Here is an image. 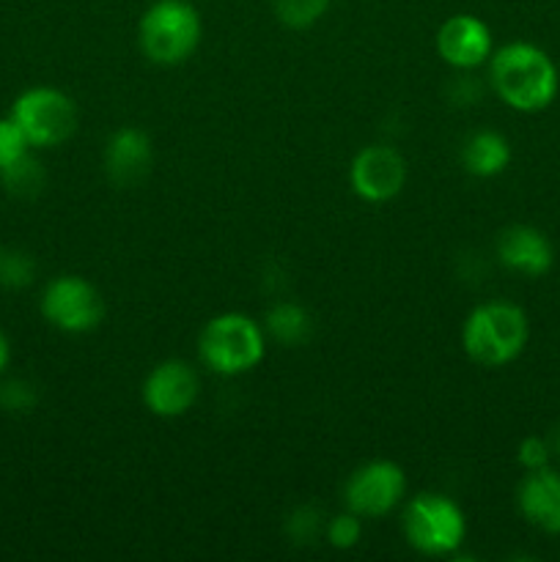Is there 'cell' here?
Wrapping results in <instances>:
<instances>
[{
	"instance_id": "6da1fadb",
	"label": "cell",
	"mask_w": 560,
	"mask_h": 562,
	"mask_svg": "<svg viewBox=\"0 0 560 562\" xmlns=\"http://www.w3.org/2000/svg\"><path fill=\"white\" fill-rule=\"evenodd\" d=\"M489 82H492L494 93L519 113L547 110L560 88L555 60L530 42H511L492 53Z\"/></svg>"
},
{
	"instance_id": "8fae6325",
	"label": "cell",
	"mask_w": 560,
	"mask_h": 562,
	"mask_svg": "<svg viewBox=\"0 0 560 562\" xmlns=\"http://www.w3.org/2000/svg\"><path fill=\"white\" fill-rule=\"evenodd\" d=\"M437 53L448 66L461 71L478 69L494 53L492 31L472 14H456L445 20L437 31Z\"/></svg>"
},
{
	"instance_id": "d6986e66",
	"label": "cell",
	"mask_w": 560,
	"mask_h": 562,
	"mask_svg": "<svg viewBox=\"0 0 560 562\" xmlns=\"http://www.w3.org/2000/svg\"><path fill=\"white\" fill-rule=\"evenodd\" d=\"M275 14L291 31H305V27L316 25L327 9L333 5V0H272Z\"/></svg>"
},
{
	"instance_id": "5b68a950",
	"label": "cell",
	"mask_w": 560,
	"mask_h": 562,
	"mask_svg": "<svg viewBox=\"0 0 560 562\" xmlns=\"http://www.w3.org/2000/svg\"><path fill=\"white\" fill-rule=\"evenodd\" d=\"M404 536L426 558H448L464 543V510L445 494H417L404 510Z\"/></svg>"
},
{
	"instance_id": "5bb4252c",
	"label": "cell",
	"mask_w": 560,
	"mask_h": 562,
	"mask_svg": "<svg viewBox=\"0 0 560 562\" xmlns=\"http://www.w3.org/2000/svg\"><path fill=\"white\" fill-rule=\"evenodd\" d=\"M519 514L549 536H560V472L552 467L527 472L516 492Z\"/></svg>"
},
{
	"instance_id": "52a82bcc",
	"label": "cell",
	"mask_w": 560,
	"mask_h": 562,
	"mask_svg": "<svg viewBox=\"0 0 560 562\" xmlns=\"http://www.w3.org/2000/svg\"><path fill=\"white\" fill-rule=\"evenodd\" d=\"M38 307L49 327L69 335L91 333L104 318L102 294L77 274H60V278L49 280Z\"/></svg>"
},
{
	"instance_id": "9a60e30c",
	"label": "cell",
	"mask_w": 560,
	"mask_h": 562,
	"mask_svg": "<svg viewBox=\"0 0 560 562\" xmlns=\"http://www.w3.org/2000/svg\"><path fill=\"white\" fill-rule=\"evenodd\" d=\"M461 165L475 179H494L511 165L508 137L494 130H481L467 137L461 148Z\"/></svg>"
},
{
	"instance_id": "44dd1931",
	"label": "cell",
	"mask_w": 560,
	"mask_h": 562,
	"mask_svg": "<svg viewBox=\"0 0 560 562\" xmlns=\"http://www.w3.org/2000/svg\"><path fill=\"white\" fill-rule=\"evenodd\" d=\"M31 151V143L22 135V130L16 126V121L11 115L0 119V170L14 165L16 159H22Z\"/></svg>"
},
{
	"instance_id": "277c9868",
	"label": "cell",
	"mask_w": 560,
	"mask_h": 562,
	"mask_svg": "<svg viewBox=\"0 0 560 562\" xmlns=\"http://www.w3.org/2000/svg\"><path fill=\"white\" fill-rule=\"evenodd\" d=\"M203 36L201 16L187 0H157L137 25L143 55L157 66H179L198 49Z\"/></svg>"
},
{
	"instance_id": "2e32d148",
	"label": "cell",
	"mask_w": 560,
	"mask_h": 562,
	"mask_svg": "<svg viewBox=\"0 0 560 562\" xmlns=\"http://www.w3.org/2000/svg\"><path fill=\"white\" fill-rule=\"evenodd\" d=\"M264 327H267L269 338L278 340V344L283 346L307 344V338H311L313 333L311 316H307L305 307L296 305V302H278V305L267 313Z\"/></svg>"
},
{
	"instance_id": "30bf717a",
	"label": "cell",
	"mask_w": 560,
	"mask_h": 562,
	"mask_svg": "<svg viewBox=\"0 0 560 562\" xmlns=\"http://www.w3.org/2000/svg\"><path fill=\"white\" fill-rule=\"evenodd\" d=\"M351 190L368 203H388L404 190L406 162L393 146H366L349 168Z\"/></svg>"
},
{
	"instance_id": "8992f818",
	"label": "cell",
	"mask_w": 560,
	"mask_h": 562,
	"mask_svg": "<svg viewBox=\"0 0 560 562\" xmlns=\"http://www.w3.org/2000/svg\"><path fill=\"white\" fill-rule=\"evenodd\" d=\"M11 119L27 137L31 148H53L69 140L77 130V104L69 93L49 86L22 91L11 104Z\"/></svg>"
},
{
	"instance_id": "7402d4cb",
	"label": "cell",
	"mask_w": 560,
	"mask_h": 562,
	"mask_svg": "<svg viewBox=\"0 0 560 562\" xmlns=\"http://www.w3.org/2000/svg\"><path fill=\"white\" fill-rule=\"evenodd\" d=\"M36 406V390L27 384L25 379H9L0 382V409L11 412V415H22Z\"/></svg>"
},
{
	"instance_id": "ac0fdd59",
	"label": "cell",
	"mask_w": 560,
	"mask_h": 562,
	"mask_svg": "<svg viewBox=\"0 0 560 562\" xmlns=\"http://www.w3.org/2000/svg\"><path fill=\"white\" fill-rule=\"evenodd\" d=\"M36 280V261L31 252L16 247H0V289L20 291Z\"/></svg>"
},
{
	"instance_id": "7c38bea8",
	"label": "cell",
	"mask_w": 560,
	"mask_h": 562,
	"mask_svg": "<svg viewBox=\"0 0 560 562\" xmlns=\"http://www.w3.org/2000/svg\"><path fill=\"white\" fill-rule=\"evenodd\" d=\"M497 258L511 272L541 278L552 269L555 247L544 231L533 225H511L497 236Z\"/></svg>"
},
{
	"instance_id": "cb8c5ba5",
	"label": "cell",
	"mask_w": 560,
	"mask_h": 562,
	"mask_svg": "<svg viewBox=\"0 0 560 562\" xmlns=\"http://www.w3.org/2000/svg\"><path fill=\"white\" fill-rule=\"evenodd\" d=\"M322 516H318L316 508H296L294 514L289 516V525H285V530H289L291 541L296 543H311L316 541L318 532H322Z\"/></svg>"
},
{
	"instance_id": "9c48e42d",
	"label": "cell",
	"mask_w": 560,
	"mask_h": 562,
	"mask_svg": "<svg viewBox=\"0 0 560 562\" xmlns=\"http://www.w3.org/2000/svg\"><path fill=\"white\" fill-rule=\"evenodd\" d=\"M198 373L190 362L184 360H163L152 368V373L143 382V406L152 415L173 420V417L187 415L198 401Z\"/></svg>"
},
{
	"instance_id": "4fadbf2b",
	"label": "cell",
	"mask_w": 560,
	"mask_h": 562,
	"mask_svg": "<svg viewBox=\"0 0 560 562\" xmlns=\"http://www.w3.org/2000/svg\"><path fill=\"white\" fill-rule=\"evenodd\" d=\"M152 137L137 126H121L104 146V170L119 187H132L152 173Z\"/></svg>"
},
{
	"instance_id": "603a6c76",
	"label": "cell",
	"mask_w": 560,
	"mask_h": 562,
	"mask_svg": "<svg viewBox=\"0 0 560 562\" xmlns=\"http://www.w3.org/2000/svg\"><path fill=\"white\" fill-rule=\"evenodd\" d=\"M552 445L544 437H525L516 448V461L525 472H536L549 467V459H552Z\"/></svg>"
},
{
	"instance_id": "ffe728a7",
	"label": "cell",
	"mask_w": 560,
	"mask_h": 562,
	"mask_svg": "<svg viewBox=\"0 0 560 562\" xmlns=\"http://www.w3.org/2000/svg\"><path fill=\"white\" fill-rule=\"evenodd\" d=\"M324 536H327L329 547L333 549H340V552H346V549H355L362 538L360 516L351 514V510L333 516V519L327 521V527H324Z\"/></svg>"
},
{
	"instance_id": "484cf974",
	"label": "cell",
	"mask_w": 560,
	"mask_h": 562,
	"mask_svg": "<svg viewBox=\"0 0 560 562\" xmlns=\"http://www.w3.org/2000/svg\"><path fill=\"white\" fill-rule=\"evenodd\" d=\"M549 445H552V453L560 456V426L555 428V434H552V437H549Z\"/></svg>"
},
{
	"instance_id": "7a4b0ae2",
	"label": "cell",
	"mask_w": 560,
	"mask_h": 562,
	"mask_svg": "<svg viewBox=\"0 0 560 562\" xmlns=\"http://www.w3.org/2000/svg\"><path fill=\"white\" fill-rule=\"evenodd\" d=\"M530 322L519 305L505 300L483 302L467 316L461 344L467 357L483 368H503L525 351Z\"/></svg>"
},
{
	"instance_id": "3957f363",
	"label": "cell",
	"mask_w": 560,
	"mask_h": 562,
	"mask_svg": "<svg viewBox=\"0 0 560 562\" xmlns=\"http://www.w3.org/2000/svg\"><path fill=\"white\" fill-rule=\"evenodd\" d=\"M198 355L209 371L220 376H242L261 366L267 355V333L247 313H220L203 327Z\"/></svg>"
},
{
	"instance_id": "ba28073f",
	"label": "cell",
	"mask_w": 560,
	"mask_h": 562,
	"mask_svg": "<svg viewBox=\"0 0 560 562\" xmlns=\"http://www.w3.org/2000/svg\"><path fill=\"white\" fill-rule=\"evenodd\" d=\"M406 494V472L395 461H368L351 472L344 488L346 508L360 519H382Z\"/></svg>"
},
{
	"instance_id": "e0dca14e",
	"label": "cell",
	"mask_w": 560,
	"mask_h": 562,
	"mask_svg": "<svg viewBox=\"0 0 560 562\" xmlns=\"http://www.w3.org/2000/svg\"><path fill=\"white\" fill-rule=\"evenodd\" d=\"M0 181L9 190V195L14 198H36L44 190V168L36 157H31V151L22 159H16L14 165L0 170Z\"/></svg>"
},
{
	"instance_id": "d4e9b609",
	"label": "cell",
	"mask_w": 560,
	"mask_h": 562,
	"mask_svg": "<svg viewBox=\"0 0 560 562\" xmlns=\"http://www.w3.org/2000/svg\"><path fill=\"white\" fill-rule=\"evenodd\" d=\"M9 362H11V344H9V338H5L3 329H0V376L5 373Z\"/></svg>"
}]
</instances>
